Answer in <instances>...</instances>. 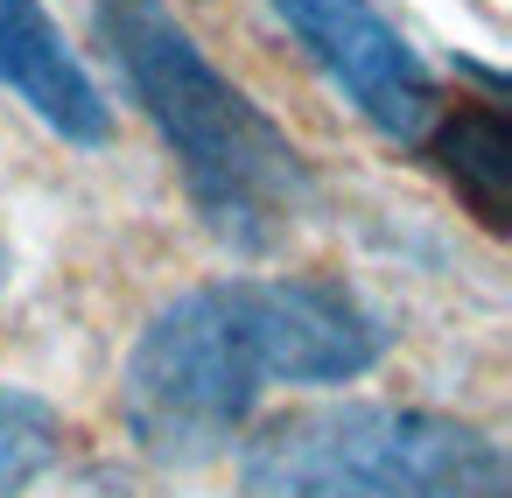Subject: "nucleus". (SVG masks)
Returning a JSON list of instances; mask_svg holds the SVG:
<instances>
[{
  "mask_svg": "<svg viewBox=\"0 0 512 498\" xmlns=\"http://www.w3.org/2000/svg\"><path fill=\"white\" fill-rule=\"evenodd\" d=\"M0 85L71 148L113 141V106L92 85L85 57L64 43V29L50 22L43 0H0Z\"/></svg>",
  "mask_w": 512,
  "mask_h": 498,
  "instance_id": "nucleus-5",
  "label": "nucleus"
},
{
  "mask_svg": "<svg viewBox=\"0 0 512 498\" xmlns=\"http://www.w3.org/2000/svg\"><path fill=\"white\" fill-rule=\"evenodd\" d=\"M239 477L246 498H512L491 428L386 400H337L267 421L246 442Z\"/></svg>",
  "mask_w": 512,
  "mask_h": 498,
  "instance_id": "nucleus-3",
  "label": "nucleus"
},
{
  "mask_svg": "<svg viewBox=\"0 0 512 498\" xmlns=\"http://www.w3.org/2000/svg\"><path fill=\"white\" fill-rule=\"evenodd\" d=\"M64 449V421L50 400L22 393V386H0V498H22Z\"/></svg>",
  "mask_w": 512,
  "mask_h": 498,
  "instance_id": "nucleus-7",
  "label": "nucleus"
},
{
  "mask_svg": "<svg viewBox=\"0 0 512 498\" xmlns=\"http://www.w3.org/2000/svg\"><path fill=\"white\" fill-rule=\"evenodd\" d=\"M435 162L456 183V197L491 232H505V218H512V127H505V113L456 106L449 120H435Z\"/></svg>",
  "mask_w": 512,
  "mask_h": 498,
  "instance_id": "nucleus-6",
  "label": "nucleus"
},
{
  "mask_svg": "<svg viewBox=\"0 0 512 498\" xmlns=\"http://www.w3.org/2000/svg\"><path fill=\"white\" fill-rule=\"evenodd\" d=\"M92 29L120 64L134 106L169 141L211 239H225L232 253H274L316 197L288 127H274V113L204 57V43L169 15V0H92Z\"/></svg>",
  "mask_w": 512,
  "mask_h": 498,
  "instance_id": "nucleus-2",
  "label": "nucleus"
},
{
  "mask_svg": "<svg viewBox=\"0 0 512 498\" xmlns=\"http://www.w3.org/2000/svg\"><path fill=\"white\" fill-rule=\"evenodd\" d=\"M386 316L330 274H239L190 288L148 316L120 372V414L148 463H218L260 393L344 386L386 358Z\"/></svg>",
  "mask_w": 512,
  "mask_h": 498,
  "instance_id": "nucleus-1",
  "label": "nucleus"
},
{
  "mask_svg": "<svg viewBox=\"0 0 512 498\" xmlns=\"http://www.w3.org/2000/svg\"><path fill=\"white\" fill-rule=\"evenodd\" d=\"M267 8L281 15V29L309 50V64L351 99V113L372 134H386L400 148L435 134V120H442L435 71L372 0H267Z\"/></svg>",
  "mask_w": 512,
  "mask_h": 498,
  "instance_id": "nucleus-4",
  "label": "nucleus"
}]
</instances>
